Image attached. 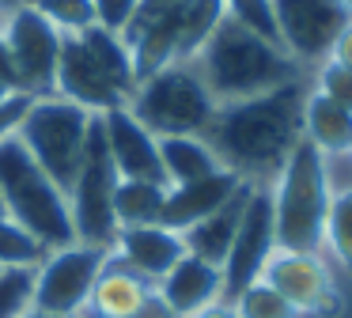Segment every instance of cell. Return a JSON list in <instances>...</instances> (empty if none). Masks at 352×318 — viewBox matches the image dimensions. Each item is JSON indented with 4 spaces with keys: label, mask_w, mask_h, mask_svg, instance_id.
Returning <instances> with one entry per match:
<instances>
[{
    "label": "cell",
    "mask_w": 352,
    "mask_h": 318,
    "mask_svg": "<svg viewBox=\"0 0 352 318\" xmlns=\"http://www.w3.org/2000/svg\"><path fill=\"white\" fill-rule=\"evenodd\" d=\"M307 87H311V76L243 103H223L205 129V140L223 171L250 186H269L284 159L292 156V148L303 140Z\"/></svg>",
    "instance_id": "cell-1"
},
{
    "label": "cell",
    "mask_w": 352,
    "mask_h": 318,
    "mask_svg": "<svg viewBox=\"0 0 352 318\" xmlns=\"http://www.w3.org/2000/svg\"><path fill=\"white\" fill-rule=\"evenodd\" d=\"M193 68H197V76L205 80V87L212 91V98L220 106L243 103V98L265 95L273 87L311 76L276 42H269L265 34L250 30L246 23L231 19V15H223L212 38L201 45V53L193 57Z\"/></svg>",
    "instance_id": "cell-2"
},
{
    "label": "cell",
    "mask_w": 352,
    "mask_h": 318,
    "mask_svg": "<svg viewBox=\"0 0 352 318\" xmlns=\"http://www.w3.org/2000/svg\"><path fill=\"white\" fill-rule=\"evenodd\" d=\"M133 91H137V68H133V53L122 42V34H110L102 27L65 34L54 95L91 114H107L118 106H129Z\"/></svg>",
    "instance_id": "cell-3"
},
{
    "label": "cell",
    "mask_w": 352,
    "mask_h": 318,
    "mask_svg": "<svg viewBox=\"0 0 352 318\" xmlns=\"http://www.w3.org/2000/svg\"><path fill=\"white\" fill-rule=\"evenodd\" d=\"M0 201H4V216L31 231L46 250L76 242L69 197L34 163V156L19 144L16 133L0 140Z\"/></svg>",
    "instance_id": "cell-4"
},
{
    "label": "cell",
    "mask_w": 352,
    "mask_h": 318,
    "mask_svg": "<svg viewBox=\"0 0 352 318\" xmlns=\"http://www.w3.org/2000/svg\"><path fill=\"white\" fill-rule=\"evenodd\" d=\"M273 201V231L280 250L326 254V212L329 193L322 182V156L314 144L299 140L276 178L269 182Z\"/></svg>",
    "instance_id": "cell-5"
},
{
    "label": "cell",
    "mask_w": 352,
    "mask_h": 318,
    "mask_svg": "<svg viewBox=\"0 0 352 318\" xmlns=\"http://www.w3.org/2000/svg\"><path fill=\"white\" fill-rule=\"evenodd\" d=\"M95 118L99 114L84 110V106L69 103L61 95H34L16 125L19 144L31 151L34 163L54 178V186L65 197H69L72 182L80 178Z\"/></svg>",
    "instance_id": "cell-6"
},
{
    "label": "cell",
    "mask_w": 352,
    "mask_h": 318,
    "mask_svg": "<svg viewBox=\"0 0 352 318\" xmlns=\"http://www.w3.org/2000/svg\"><path fill=\"white\" fill-rule=\"evenodd\" d=\"M125 110L152 136H205L220 103L197 76L193 61H175V65L144 76Z\"/></svg>",
    "instance_id": "cell-7"
},
{
    "label": "cell",
    "mask_w": 352,
    "mask_h": 318,
    "mask_svg": "<svg viewBox=\"0 0 352 318\" xmlns=\"http://www.w3.org/2000/svg\"><path fill=\"white\" fill-rule=\"evenodd\" d=\"M118 171L110 163L107 140H102V125L95 118L91 129V144H87L84 167H80V178L69 189V212H72V231L76 242L87 246H114L118 235V216H114V189H118Z\"/></svg>",
    "instance_id": "cell-8"
},
{
    "label": "cell",
    "mask_w": 352,
    "mask_h": 318,
    "mask_svg": "<svg viewBox=\"0 0 352 318\" xmlns=\"http://www.w3.org/2000/svg\"><path fill=\"white\" fill-rule=\"evenodd\" d=\"M107 257H110L107 246H87V242H72V246L50 250L46 262L34 269L31 307L80 318L87 307V295H91L95 280L102 273V265H107Z\"/></svg>",
    "instance_id": "cell-9"
},
{
    "label": "cell",
    "mask_w": 352,
    "mask_h": 318,
    "mask_svg": "<svg viewBox=\"0 0 352 318\" xmlns=\"http://www.w3.org/2000/svg\"><path fill=\"white\" fill-rule=\"evenodd\" d=\"M273 19L280 50L299 68L314 72L329 61L333 38L352 19V8L344 0H273Z\"/></svg>",
    "instance_id": "cell-10"
},
{
    "label": "cell",
    "mask_w": 352,
    "mask_h": 318,
    "mask_svg": "<svg viewBox=\"0 0 352 318\" xmlns=\"http://www.w3.org/2000/svg\"><path fill=\"white\" fill-rule=\"evenodd\" d=\"M4 42H8L12 65H16V80L23 95H54V76H57V57H61L65 34L38 15L31 4L8 8L4 23Z\"/></svg>",
    "instance_id": "cell-11"
},
{
    "label": "cell",
    "mask_w": 352,
    "mask_h": 318,
    "mask_svg": "<svg viewBox=\"0 0 352 318\" xmlns=\"http://www.w3.org/2000/svg\"><path fill=\"white\" fill-rule=\"evenodd\" d=\"M261 280L284 295L299 315L307 318H337L341 315V292H337L329 265L322 254H299V250H280L269 254Z\"/></svg>",
    "instance_id": "cell-12"
},
{
    "label": "cell",
    "mask_w": 352,
    "mask_h": 318,
    "mask_svg": "<svg viewBox=\"0 0 352 318\" xmlns=\"http://www.w3.org/2000/svg\"><path fill=\"white\" fill-rule=\"evenodd\" d=\"M276 250V231H273V201H269V186H254L250 201L243 209L239 231L231 239V250L223 257V299H235L243 288H250L254 280H261L269 254Z\"/></svg>",
    "instance_id": "cell-13"
},
{
    "label": "cell",
    "mask_w": 352,
    "mask_h": 318,
    "mask_svg": "<svg viewBox=\"0 0 352 318\" xmlns=\"http://www.w3.org/2000/svg\"><path fill=\"white\" fill-rule=\"evenodd\" d=\"M99 125H102V140H107V151H110V163H114L118 178L163 182L167 186V174H163V163H160V140L125 106L99 114Z\"/></svg>",
    "instance_id": "cell-14"
},
{
    "label": "cell",
    "mask_w": 352,
    "mask_h": 318,
    "mask_svg": "<svg viewBox=\"0 0 352 318\" xmlns=\"http://www.w3.org/2000/svg\"><path fill=\"white\" fill-rule=\"evenodd\" d=\"M155 295L175 318H193L208 303L223 299V273L220 265L205 262V257L182 254L155 280Z\"/></svg>",
    "instance_id": "cell-15"
},
{
    "label": "cell",
    "mask_w": 352,
    "mask_h": 318,
    "mask_svg": "<svg viewBox=\"0 0 352 318\" xmlns=\"http://www.w3.org/2000/svg\"><path fill=\"white\" fill-rule=\"evenodd\" d=\"M239 186H250V182L235 178L231 171H216L208 178L197 182H182V186H167V197H163V212H160V224L170 227V231L182 235L186 227L201 224L205 216H212L220 204H228L235 197Z\"/></svg>",
    "instance_id": "cell-16"
},
{
    "label": "cell",
    "mask_w": 352,
    "mask_h": 318,
    "mask_svg": "<svg viewBox=\"0 0 352 318\" xmlns=\"http://www.w3.org/2000/svg\"><path fill=\"white\" fill-rule=\"evenodd\" d=\"M114 257H122L133 273H140L144 280H160L178 257L186 254V242L178 231L163 224H137V227H118L114 235Z\"/></svg>",
    "instance_id": "cell-17"
},
{
    "label": "cell",
    "mask_w": 352,
    "mask_h": 318,
    "mask_svg": "<svg viewBox=\"0 0 352 318\" xmlns=\"http://www.w3.org/2000/svg\"><path fill=\"white\" fill-rule=\"evenodd\" d=\"M155 299V284L133 273L122 257L110 250L107 265H102L99 280H95L91 295H87V318H133Z\"/></svg>",
    "instance_id": "cell-18"
},
{
    "label": "cell",
    "mask_w": 352,
    "mask_h": 318,
    "mask_svg": "<svg viewBox=\"0 0 352 318\" xmlns=\"http://www.w3.org/2000/svg\"><path fill=\"white\" fill-rule=\"evenodd\" d=\"M250 189L254 186H239L228 204H220V209H216L212 216H205L201 224L186 227L182 231L186 254L205 257V262H212V265H223V257H228V250H231V239H235V231H239V220H243V209H246V201H250Z\"/></svg>",
    "instance_id": "cell-19"
},
{
    "label": "cell",
    "mask_w": 352,
    "mask_h": 318,
    "mask_svg": "<svg viewBox=\"0 0 352 318\" xmlns=\"http://www.w3.org/2000/svg\"><path fill=\"white\" fill-rule=\"evenodd\" d=\"M303 140L318 151H344L352 148V114L326 98L322 91L307 87L303 98Z\"/></svg>",
    "instance_id": "cell-20"
},
{
    "label": "cell",
    "mask_w": 352,
    "mask_h": 318,
    "mask_svg": "<svg viewBox=\"0 0 352 318\" xmlns=\"http://www.w3.org/2000/svg\"><path fill=\"white\" fill-rule=\"evenodd\" d=\"M155 140H160V163L167 174V186H182V182H197L223 171L205 136H155Z\"/></svg>",
    "instance_id": "cell-21"
},
{
    "label": "cell",
    "mask_w": 352,
    "mask_h": 318,
    "mask_svg": "<svg viewBox=\"0 0 352 318\" xmlns=\"http://www.w3.org/2000/svg\"><path fill=\"white\" fill-rule=\"evenodd\" d=\"M163 197H167V186H163V182H133V178H122V182H118V189H114L118 227L160 224Z\"/></svg>",
    "instance_id": "cell-22"
},
{
    "label": "cell",
    "mask_w": 352,
    "mask_h": 318,
    "mask_svg": "<svg viewBox=\"0 0 352 318\" xmlns=\"http://www.w3.org/2000/svg\"><path fill=\"white\" fill-rule=\"evenodd\" d=\"M50 250L16 220L0 216V269H38Z\"/></svg>",
    "instance_id": "cell-23"
},
{
    "label": "cell",
    "mask_w": 352,
    "mask_h": 318,
    "mask_svg": "<svg viewBox=\"0 0 352 318\" xmlns=\"http://www.w3.org/2000/svg\"><path fill=\"white\" fill-rule=\"evenodd\" d=\"M231 307H235L239 318H303L276 288H269L265 280H254L250 288H243V292L231 299Z\"/></svg>",
    "instance_id": "cell-24"
},
{
    "label": "cell",
    "mask_w": 352,
    "mask_h": 318,
    "mask_svg": "<svg viewBox=\"0 0 352 318\" xmlns=\"http://www.w3.org/2000/svg\"><path fill=\"white\" fill-rule=\"evenodd\" d=\"M326 250L344 265V269H352V193L333 197V201H329V212H326Z\"/></svg>",
    "instance_id": "cell-25"
},
{
    "label": "cell",
    "mask_w": 352,
    "mask_h": 318,
    "mask_svg": "<svg viewBox=\"0 0 352 318\" xmlns=\"http://www.w3.org/2000/svg\"><path fill=\"white\" fill-rule=\"evenodd\" d=\"M38 15H46L61 34H80V30L95 27L91 0H27Z\"/></svg>",
    "instance_id": "cell-26"
},
{
    "label": "cell",
    "mask_w": 352,
    "mask_h": 318,
    "mask_svg": "<svg viewBox=\"0 0 352 318\" xmlns=\"http://www.w3.org/2000/svg\"><path fill=\"white\" fill-rule=\"evenodd\" d=\"M311 87L322 91L326 98H333L337 106H344V110L352 114V68L326 61V65H318L311 72Z\"/></svg>",
    "instance_id": "cell-27"
},
{
    "label": "cell",
    "mask_w": 352,
    "mask_h": 318,
    "mask_svg": "<svg viewBox=\"0 0 352 318\" xmlns=\"http://www.w3.org/2000/svg\"><path fill=\"white\" fill-rule=\"evenodd\" d=\"M223 8H228L231 19L246 23L250 30H258L269 42L280 45V38H276V19H273V0H223Z\"/></svg>",
    "instance_id": "cell-28"
},
{
    "label": "cell",
    "mask_w": 352,
    "mask_h": 318,
    "mask_svg": "<svg viewBox=\"0 0 352 318\" xmlns=\"http://www.w3.org/2000/svg\"><path fill=\"white\" fill-rule=\"evenodd\" d=\"M34 269H4L0 273V318H16L31 303Z\"/></svg>",
    "instance_id": "cell-29"
},
{
    "label": "cell",
    "mask_w": 352,
    "mask_h": 318,
    "mask_svg": "<svg viewBox=\"0 0 352 318\" xmlns=\"http://www.w3.org/2000/svg\"><path fill=\"white\" fill-rule=\"evenodd\" d=\"M322 156V182H326L329 201L352 193V148L344 151H318Z\"/></svg>",
    "instance_id": "cell-30"
},
{
    "label": "cell",
    "mask_w": 352,
    "mask_h": 318,
    "mask_svg": "<svg viewBox=\"0 0 352 318\" xmlns=\"http://www.w3.org/2000/svg\"><path fill=\"white\" fill-rule=\"evenodd\" d=\"M91 12H95V27L122 34L129 27L133 12H137V0H91Z\"/></svg>",
    "instance_id": "cell-31"
},
{
    "label": "cell",
    "mask_w": 352,
    "mask_h": 318,
    "mask_svg": "<svg viewBox=\"0 0 352 318\" xmlns=\"http://www.w3.org/2000/svg\"><path fill=\"white\" fill-rule=\"evenodd\" d=\"M27 103H31V95H12L8 103L0 106V140L16 133V125H19V118H23Z\"/></svg>",
    "instance_id": "cell-32"
},
{
    "label": "cell",
    "mask_w": 352,
    "mask_h": 318,
    "mask_svg": "<svg viewBox=\"0 0 352 318\" xmlns=\"http://www.w3.org/2000/svg\"><path fill=\"white\" fill-rule=\"evenodd\" d=\"M329 61L333 65H344V68H352V19L341 27V34L333 38V50H329Z\"/></svg>",
    "instance_id": "cell-33"
},
{
    "label": "cell",
    "mask_w": 352,
    "mask_h": 318,
    "mask_svg": "<svg viewBox=\"0 0 352 318\" xmlns=\"http://www.w3.org/2000/svg\"><path fill=\"white\" fill-rule=\"evenodd\" d=\"M0 80L8 83L12 91H19V80H16V65H12V53H8V42H4V30H0Z\"/></svg>",
    "instance_id": "cell-34"
},
{
    "label": "cell",
    "mask_w": 352,
    "mask_h": 318,
    "mask_svg": "<svg viewBox=\"0 0 352 318\" xmlns=\"http://www.w3.org/2000/svg\"><path fill=\"white\" fill-rule=\"evenodd\" d=\"M193 318H239V315H235V307H231L228 299H216V303H208L205 310H197Z\"/></svg>",
    "instance_id": "cell-35"
},
{
    "label": "cell",
    "mask_w": 352,
    "mask_h": 318,
    "mask_svg": "<svg viewBox=\"0 0 352 318\" xmlns=\"http://www.w3.org/2000/svg\"><path fill=\"white\" fill-rule=\"evenodd\" d=\"M133 318H175V315H170V310H167V307H163V303H160V295H155V299L148 303L144 310H137V315H133Z\"/></svg>",
    "instance_id": "cell-36"
},
{
    "label": "cell",
    "mask_w": 352,
    "mask_h": 318,
    "mask_svg": "<svg viewBox=\"0 0 352 318\" xmlns=\"http://www.w3.org/2000/svg\"><path fill=\"white\" fill-rule=\"evenodd\" d=\"M16 318H69V315H54V310H42V307H31V303H27Z\"/></svg>",
    "instance_id": "cell-37"
},
{
    "label": "cell",
    "mask_w": 352,
    "mask_h": 318,
    "mask_svg": "<svg viewBox=\"0 0 352 318\" xmlns=\"http://www.w3.org/2000/svg\"><path fill=\"white\" fill-rule=\"evenodd\" d=\"M12 95H23V91H12V87H8V83L0 80V106L8 103V98H12Z\"/></svg>",
    "instance_id": "cell-38"
},
{
    "label": "cell",
    "mask_w": 352,
    "mask_h": 318,
    "mask_svg": "<svg viewBox=\"0 0 352 318\" xmlns=\"http://www.w3.org/2000/svg\"><path fill=\"white\" fill-rule=\"evenodd\" d=\"M0 216H4V201H0Z\"/></svg>",
    "instance_id": "cell-39"
},
{
    "label": "cell",
    "mask_w": 352,
    "mask_h": 318,
    "mask_svg": "<svg viewBox=\"0 0 352 318\" xmlns=\"http://www.w3.org/2000/svg\"><path fill=\"white\" fill-rule=\"evenodd\" d=\"M344 4H349V8H352V0H344Z\"/></svg>",
    "instance_id": "cell-40"
},
{
    "label": "cell",
    "mask_w": 352,
    "mask_h": 318,
    "mask_svg": "<svg viewBox=\"0 0 352 318\" xmlns=\"http://www.w3.org/2000/svg\"><path fill=\"white\" fill-rule=\"evenodd\" d=\"M0 273H4V269H0Z\"/></svg>",
    "instance_id": "cell-41"
}]
</instances>
